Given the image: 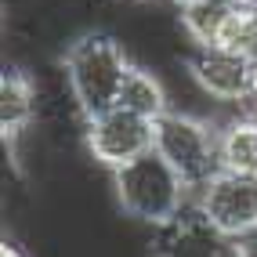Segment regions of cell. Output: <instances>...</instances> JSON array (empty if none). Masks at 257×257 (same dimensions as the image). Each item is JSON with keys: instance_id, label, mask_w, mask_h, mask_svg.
I'll return each instance as SVG.
<instances>
[{"instance_id": "obj_1", "label": "cell", "mask_w": 257, "mask_h": 257, "mask_svg": "<svg viewBox=\"0 0 257 257\" xmlns=\"http://www.w3.org/2000/svg\"><path fill=\"white\" fill-rule=\"evenodd\" d=\"M131 65L134 58L127 44L109 29H83L80 37L69 40V47L62 55V73L83 119L116 105Z\"/></svg>"}, {"instance_id": "obj_2", "label": "cell", "mask_w": 257, "mask_h": 257, "mask_svg": "<svg viewBox=\"0 0 257 257\" xmlns=\"http://www.w3.org/2000/svg\"><path fill=\"white\" fill-rule=\"evenodd\" d=\"M112 196H116V207L123 210V217L149 225V228L178 217L192 203L188 185L178 178V170L156 149H149L145 156L112 170Z\"/></svg>"}, {"instance_id": "obj_3", "label": "cell", "mask_w": 257, "mask_h": 257, "mask_svg": "<svg viewBox=\"0 0 257 257\" xmlns=\"http://www.w3.org/2000/svg\"><path fill=\"white\" fill-rule=\"evenodd\" d=\"M152 149L178 170V178L188 185V192H199L214 174H221L217 156V119L170 109L160 119H152Z\"/></svg>"}, {"instance_id": "obj_4", "label": "cell", "mask_w": 257, "mask_h": 257, "mask_svg": "<svg viewBox=\"0 0 257 257\" xmlns=\"http://www.w3.org/2000/svg\"><path fill=\"white\" fill-rule=\"evenodd\" d=\"M185 73L196 87L217 105L228 109H250L257 101V83L250 58L243 51H225V47H188L185 51Z\"/></svg>"}, {"instance_id": "obj_5", "label": "cell", "mask_w": 257, "mask_h": 257, "mask_svg": "<svg viewBox=\"0 0 257 257\" xmlns=\"http://www.w3.org/2000/svg\"><path fill=\"white\" fill-rule=\"evenodd\" d=\"M80 142H83L87 156H91L98 167L119 170L123 163L145 156V152L152 149V119L112 105V109H105V112L83 119Z\"/></svg>"}, {"instance_id": "obj_6", "label": "cell", "mask_w": 257, "mask_h": 257, "mask_svg": "<svg viewBox=\"0 0 257 257\" xmlns=\"http://www.w3.org/2000/svg\"><path fill=\"white\" fill-rule=\"evenodd\" d=\"M207 221L225 239H243L257 232V178L250 174H228L221 170L192 196Z\"/></svg>"}, {"instance_id": "obj_7", "label": "cell", "mask_w": 257, "mask_h": 257, "mask_svg": "<svg viewBox=\"0 0 257 257\" xmlns=\"http://www.w3.org/2000/svg\"><path fill=\"white\" fill-rule=\"evenodd\" d=\"M145 246L149 257H232V239H225L210 225L196 199L178 217L152 228Z\"/></svg>"}, {"instance_id": "obj_8", "label": "cell", "mask_w": 257, "mask_h": 257, "mask_svg": "<svg viewBox=\"0 0 257 257\" xmlns=\"http://www.w3.org/2000/svg\"><path fill=\"white\" fill-rule=\"evenodd\" d=\"M40 123V80L22 65H8L0 80V131L4 142L22 138Z\"/></svg>"}, {"instance_id": "obj_9", "label": "cell", "mask_w": 257, "mask_h": 257, "mask_svg": "<svg viewBox=\"0 0 257 257\" xmlns=\"http://www.w3.org/2000/svg\"><path fill=\"white\" fill-rule=\"evenodd\" d=\"M217 156L221 170L257 178V116L253 109H232L217 119Z\"/></svg>"}, {"instance_id": "obj_10", "label": "cell", "mask_w": 257, "mask_h": 257, "mask_svg": "<svg viewBox=\"0 0 257 257\" xmlns=\"http://www.w3.org/2000/svg\"><path fill=\"white\" fill-rule=\"evenodd\" d=\"M116 105L127 109V112H138L145 119H160L163 112L174 109L163 76L152 69V65H145V62H134L127 69V80H123V87H119Z\"/></svg>"}, {"instance_id": "obj_11", "label": "cell", "mask_w": 257, "mask_h": 257, "mask_svg": "<svg viewBox=\"0 0 257 257\" xmlns=\"http://www.w3.org/2000/svg\"><path fill=\"white\" fill-rule=\"evenodd\" d=\"M235 0H192L178 8V26L185 33L188 47H214L225 29Z\"/></svg>"}, {"instance_id": "obj_12", "label": "cell", "mask_w": 257, "mask_h": 257, "mask_svg": "<svg viewBox=\"0 0 257 257\" xmlns=\"http://www.w3.org/2000/svg\"><path fill=\"white\" fill-rule=\"evenodd\" d=\"M232 257H257V232L235 239V243H232Z\"/></svg>"}, {"instance_id": "obj_13", "label": "cell", "mask_w": 257, "mask_h": 257, "mask_svg": "<svg viewBox=\"0 0 257 257\" xmlns=\"http://www.w3.org/2000/svg\"><path fill=\"white\" fill-rule=\"evenodd\" d=\"M0 257H29V250L22 243H15V239H4L0 243Z\"/></svg>"}, {"instance_id": "obj_14", "label": "cell", "mask_w": 257, "mask_h": 257, "mask_svg": "<svg viewBox=\"0 0 257 257\" xmlns=\"http://www.w3.org/2000/svg\"><path fill=\"white\" fill-rule=\"evenodd\" d=\"M246 58H250V69H253V83H257V47L246 51Z\"/></svg>"}, {"instance_id": "obj_15", "label": "cell", "mask_w": 257, "mask_h": 257, "mask_svg": "<svg viewBox=\"0 0 257 257\" xmlns=\"http://www.w3.org/2000/svg\"><path fill=\"white\" fill-rule=\"evenodd\" d=\"M243 8H250V11H257V0H239Z\"/></svg>"}, {"instance_id": "obj_16", "label": "cell", "mask_w": 257, "mask_h": 257, "mask_svg": "<svg viewBox=\"0 0 257 257\" xmlns=\"http://www.w3.org/2000/svg\"><path fill=\"white\" fill-rule=\"evenodd\" d=\"M170 4H174V8H181V4H192V0H170Z\"/></svg>"}, {"instance_id": "obj_17", "label": "cell", "mask_w": 257, "mask_h": 257, "mask_svg": "<svg viewBox=\"0 0 257 257\" xmlns=\"http://www.w3.org/2000/svg\"><path fill=\"white\" fill-rule=\"evenodd\" d=\"M250 109H253V116H257V101H253V105H250Z\"/></svg>"}, {"instance_id": "obj_18", "label": "cell", "mask_w": 257, "mask_h": 257, "mask_svg": "<svg viewBox=\"0 0 257 257\" xmlns=\"http://www.w3.org/2000/svg\"><path fill=\"white\" fill-rule=\"evenodd\" d=\"M138 4H152V0H138Z\"/></svg>"}]
</instances>
